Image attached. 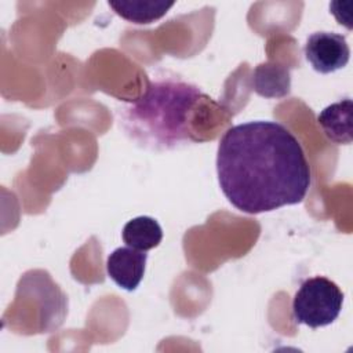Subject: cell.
Instances as JSON below:
<instances>
[{"mask_svg": "<svg viewBox=\"0 0 353 353\" xmlns=\"http://www.w3.org/2000/svg\"><path fill=\"white\" fill-rule=\"evenodd\" d=\"M216 172L226 199L245 214L298 204L310 186V167L299 141L269 120L230 127L218 145Z\"/></svg>", "mask_w": 353, "mask_h": 353, "instance_id": "1", "label": "cell"}, {"mask_svg": "<svg viewBox=\"0 0 353 353\" xmlns=\"http://www.w3.org/2000/svg\"><path fill=\"white\" fill-rule=\"evenodd\" d=\"M201 98L205 97L194 84L176 79L157 80L119 112L120 124L142 148L160 152L175 149L194 141L190 120Z\"/></svg>", "mask_w": 353, "mask_h": 353, "instance_id": "2", "label": "cell"}, {"mask_svg": "<svg viewBox=\"0 0 353 353\" xmlns=\"http://www.w3.org/2000/svg\"><path fill=\"white\" fill-rule=\"evenodd\" d=\"M343 305L339 287L327 277L314 276L305 280L292 301V314L296 323L310 328L334 323Z\"/></svg>", "mask_w": 353, "mask_h": 353, "instance_id": "3", "label": "cell"}, {"mask_svg": "<svg viewBox=\"0 0 353 353\" xmlns=\"http://www.w3.org/2000/svg\"><path fill=\"white\" fill-rule=\"evenodd\" d=\"M305 58L316 72L327 74L346 66L350 58V48L342 34L314 32L306 40Z\"/></svg>", "mask_w": 353, "mask_h": 353, "instance_id": "4", "label": "cell"}, {"mask_svg": "<svg viewBox=\"0 0 353 353\" xmlns=\"http://www.w3.org/2000/svg\"><path fill=\"white\" fill-rule=\"evenodd\" d=\"M148 254L132 247H120L109 254L106 270L109 277L123 290L134 291L143 279Z\"/></svg>", "mask_w": 353, "mask_h": 353, "instance_id": "5", "label": "cell"}, {"mask_svg": "<svg viewBox=\"0 0 353 353\" xmlns=\"http://www.w3.org/2000/svg\"><path fill=\"white\" fill-rule=\"evenodd\" d=\"M352 99L345 98L324 108L317 116V121L324 135L331 142L338 145L352 143Z\"/></svg>", "mask_w": 353, "mask_h": 353, "instance_id": "6", "label": "cell"}, {"mask_svg": "<svg viewBox=\"0 0 353 353\" xmlns=\"http://www.w3.org/2000/svg\"><path fill=\"white\" fill-rule=\"evenodd\" d=\"M108 4L123 19L143 25L163 18L175 3L164 0H109Z\"/></svg>", "mask_w": 353, "mask_h": 353, "instance_id": "7", "label": "cell"}, {"mask_svg": "<svg viewBox=\"0 0 353 353\" xmlns=\"http://www.w3.org/2000/svg\"><path fill=\"white\" fill-rule=\"evenodd\" d=\"M121 237L128 247L139 251H148L161 243L163 230L154 218L142 215L132 218L124 225Z\"/></svg>", "mask_w": 353, "mask_h": 353, "instance_id": "8", "label": "cell"}, {"mask_svg": "<svg viewBox=\"0 0 353 353\" xmlns=\"http://www.w3.org/2000/svg\"><path fill=\"white\" fill-rule=\"evenodd\" d=\"M254 88L266 98L283 97L290 91V73L283 66L259 65L254 73Z\"/></svg>", "mask_w": 353, "mask_h": 353, "instance_id": "9", "label": "cell"}]
</instances>
